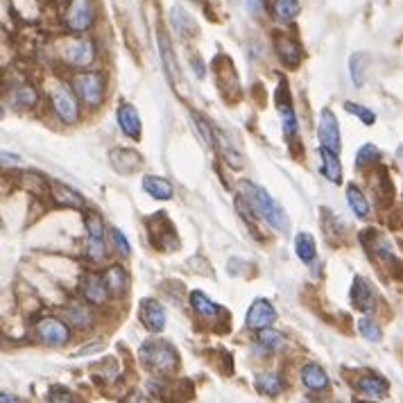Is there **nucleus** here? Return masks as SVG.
Segmentation results:
<instances>
[{
	"instance_id": "nucleus-1",
	"label": "nucleus",
	"mask_w": 403,
	"mask_h": 403,
	"mask_svg": "<svg viewBox=\"0 0 403 403\" xmlns=\"http://www.w3.org/2000/svg\"><path fill=\"white\" fill-rule=\"evenodd\" d=\"M240 191H242V198H245L247 206L254 211L258 218H263L272 229H277L281 233H288L290 231V220L286 211L270 198V193L261 186L251 184V182H240Z\"/></svg>"
},
{
	"instance_id": "nucleus-2",
	"label": "nucleus",
	"mask_w": 403,
	"mask_h": 403,
	"mask_svg": "<svg viewBox=\"0 0 403 403\" xmlns=\"http://www.w3.org/2000/svg\"><path fill=\"white\" fill-rule=\"evenodd\" d=\"M138 358L147 369H152L156 374H170L177 367V362H179V356H177L175 346L166 340L143 342L138 349Z\"/></svg>"
},
{
	"instance_id": "nucleus-3",
	"label": "nucleus",
	"mask_w": 403,
	"mask_h": 403,
	"mask_svg": "<svg viewBox=\"0 0 403 403\" xmlns=\"http://www.w3.org/2000/svg\"><path fill=\"white\" fill-rule=\"evenodd\" d=\"M149 229H152V245L161 251H173L179 247V240H177V233L173 222L166 218V213H156L152 220H149Z\"/></svg>"
},
{
	"instance_id": "nucleus-4",
	"label": "nucleus",
	"mask_w": 403,
	"mask_h": 403,
	"mask_svg": "<svg viewBox=\"0 0 403 403\" xmlns=\"http://www.w3.org/2000/svg\"><path fill=\"white\" fill-rule=\"evenodd\" d=\"M61 59L71 66H89L96 59V48L89 39H68L61 45Z\"/></svg>"
},
{
	"instance_id": "nucleus-5",
	"label": "nucleus",
	"mask_w": 403,
	"mask_h": 403,
	"mask_svg": "<svg viewBox=\"0 0 403 403\" xmlns=\"http://www.w3.org/2000/svg\"><path fill=\"white\" fill-rule=\"evenodd\" d=\"M73 89L87 105L96 107L102 100V78L100 73H80L73 78Z\"/></svg>"
},
{
	"instance_id": "nucleus-6",
	"label": "nucleus",
	"mask_w": 403,
	"mask_h": 403,
	"mask_svg": "<svg viewBox=\"0 0 403 403\" xmlns=\"http://www.w3.org/2000/svg\"><path fill=\"white\" fill-rule=\"evenodd\" d=\"M96 18V9H93V0H71L68 12H66V25L73 32H84L93 25Z\"/></svg>"
},
{
	"instance_id": "nucleus-7",
	"label": "nucleus",
	"mask_w": 403,
	"mask_h": 403,
	"mask_svg": "<svg viewBox=\"0 0 403 403\" xmlns=\"http://www.w3.org/2000/svg\"><path fill=\"white\" fill-rule=\"evenodd\" d=\"M277 107L281 114V125H284V136L290 140L297 134V116L293 109V100H290V91H288V82L281 80L279 89H277Z\"/></svg>"
},
{
	"instance_id": "nucleus-8",
	"label": "nucleus",
	"mask_w": 403,
	"mask_h": 403,
	"mask_svg": "<svg viewBox=\"0 0 403 403\" xmlns=\"http://www.w3.org/2000/svg\"><path fill=\"white\" fill-rule=\"evenodd\" d=\"M52 107L57 111V116L64 120L66 125H75L80 118V109H78V102H75L73 93L66 87H54L52 89Z\"/></svg>"
},
{
	"instance_id": "nucleus-9",
	"label": "nucleus",
	"mask_w": 403,
	"mask_h": 403,
	"mask_svg": "<svg viewBox=\"0 0 403 403\" xmlns=\"http://www.w3.org/2000/svg\"><path fill=\"white\" fill-rule=\"evenodd\" d=\"M36 335H39L41 342L57 346V344L68 342L71 331L61 320H57V317H43V320L36 324Z\"/></svg>"
},
{
	"instance_id": "nucleus-10",
	"label": "nucleus",
	"mask_w": 403,
	"mask_h": 403,
	"mask_svg": "<svg viewBox=\"0 0 403 403\" xmlns=\"http://www.w3.org/2000/svg\"><path fill=\"white\" fill-rule=\"evenodd\" d=\"M317 136H320V143L324 147L333 149V152H340V125H337V118L331 109H322L320 125H317Z\"/></svg>"
},
{
	"instance_id": "nucleus-11",
	"label": "nucleus",
	"mask_w": 403,
	"mask_h": 403,
	"mask_svg": "<svg viewBox=\"0 0 403 403\" xmlns=\"http://www.w3.org/2000/svg\"><path fill=\"white\" fill-rule=\"evenodd\" d=\"M84 227H87L89 233V256L91 258H105V224H102L100 215L98 213H89L84 218Z\"/></svg>"
},
{
	"instance_id": "nucleus-12",
	"label": "nucleus",
	"mask_w": 403,
	"mask_h": 403,
	"mask_svg": "<svg viewBox=\"0 0 403 403\" xmlns=\"http://www.w3.org/2000/svg\"><path fill=\"white\" fill-rule=\"evenodd\" d=\"M277 320V311H274V306H272L268 299H256L254 304L249 306V311H247V326L249 329H268L270 324H274Z\"/></svg>"
},
{
	"instance_id": "nucleus-13",
	"label": "nucleus",
	"mask_w": 403,
	"mask_h": 403,
	"mask_svg": "<svg viewBox=\"0 0 403 403\" xmlns=\"http://www.w3.org/2000/svg\"><path fill=\"white\" fill-rule=\"evenodd\" d=\"M140 322L145 324L147 331L161 333L166 329V311L163 306L154 299H143L140 302Z\"/></svg>"
},
{
	"instance_id": "nucleus-14",
	"label": "nucleus",
	"mask_w": 403,
	"mask_h": 403,
	"mask_svg": "<svg viewBox=\"0 0 403 403\" xmlns=\"http://www.w3.org/2000/svg\"><path fill=\"white\" fill-rule=\"evenodd\" d=\"M109 159H111L114 170H118L120 175H132V173L138 170L140 166H143V159H140V154H136L134 149H125V147L111 149Z\"/></svg>"
},
{
	"instance_id": "nucleus-15",
	"label": "nucleus",
	"mask_w": 403,
	"mask_h": 403,
	"mask_svg": "<svg viewBox=\"0 0 403 403\" xmlns=\"http://www.w3.org/2000/svg\"><path fill=\"white\" fill-rule=\"evenodd\" d=\"M351 304L362 313H369L374 308V290L367 284V279L362 277H353L351 284Z\"/></svg>"
},
{
	"instance_id": "nucleus-16",
	"label": "nucleus",
	"mask_w": 403,
	"mask_h": 403,
	"mask_svg": "<svg viewBox=\"0 0 403 403\" xmlns=\"http://www.w3.org/2000/svg\"><path fill=\"white\" fill-rule=\"evenodd\" d=\"M48 186H50V193H52V198L57 204L68 206V209H82V206H84L82 195L78 191H73L71 186L61 184L57 179H48Z\"/></svg>"
},
{
	"instance_id": "nucleus-17",
	"label": "nucleus",
	"mask_w": 403,
	"mask_h": 403,
	"mask_svg": "<svg viewBox=\"0 0 403 403\" xmlns=\"http://www.w3.org/2000/svg\"><path fill=\"white\" fill-rule=\"evenodd\" d=\"M116 118H118V125H120V129H123L125 136H129V138H138L140 136V116H138V111L132 105L118 107Z\"/></svg>"
},
{
	"instance_id": "nucleus-18",
	"label": "nucleus",
	"mask_w": 403,
	"mask_h": 403,
	"mask_svg": "<svg viewBox=\"0 0 403 403\" xmlns=\"http://www.w3.org/2000/svg\"><path fill=\"white\" fill-rule=\"evenodd\" d=\"M82 295L89 299L91 304H105L109 297V290L105 286V281L96 274H87L82 279Z\"/></svg>"
},
{
	"instance_id": "nucleus-19",
	"label": "nucleus",
	"mask_w": 403,
	"mask_h": 403,
	"mask_svg": "<svg viewBox=\"0 0 403 403\" xmlns=\"http://www.w3.org/2000/svg\"><path fill=\"white\" fill-rule=\"evenodd\" d=\"M102 281H105V286L109 290V295H125L127 293V286H129V277L125 268L120 265H111L105 270V274H102Z\"/></svg>"
},
{
	"instance_id": "nucleus-20",
	"label": "nucleus",
	"mask_w": 403,
	"mask_h": 403,
	"mask_svg": "<svg viewBox=\"0 0 403 403\" xmlns=\"http://www.w3.org/2000/svg\"><path fill=\"white\" fill-rule=\"evenodd\" d=\"M358 390L362 392L365 397H372V399H386V395L390 392V383L379 376V374H367L358 381Z\"/></svg>"
},
{
	"instance_id": "nucleus-21",
	"label": "nucleus",
	"mask_w": 403,
	"mask_h": 403,
	"mask_svg": "<svg viewBox=\"0 0 403 403\" xmlns=\"http://www.w3.org/2000/svg\"><path fill=\"white\" fill-rule=\"evenodd\" d=\"M302 383L308 390L322 392V390L329 388V376H326V372L320 367V365L308 362V365H304V369H302Z\"/></svg>"
},
{
	"instance_id": "nucleus-22",
	"label": "nucleus",
	"mask_w": 403,
	"mask_h": 403,
	"mask_svg": "<svg viewBox=\"0 0 403 403\" xmlns=\"http://www.w3.org/2000/svg\"><path fill=\"white\" fill-rule=\"evenodd\" d=\"M320 156H322V175L331 184H340L342 182V166H340V159H337V152L322 145Z\"/></svg>"
},
{
	"instance_id": "nucleus-23",
	"label": "nucleus",
	"mask_w": 403,
	"mask_h": 403,
	"mask_svg": "<svg viewBox=\"0 0 403 403\" xmlns=\"http://www.w3.org/2000/svg\"><path fill=\"white\" fill-rule=\"evenodd\" d=\"M143 191L147 195H152L154 200H173L175 195L173 184L163 179V177H154V175H147L143 179Z\"/></svg>"
},
{
	"instance_id": "nucleus-24",
	"label": "nucleus",
	"mask_w": 403,
	"mask_h": 403,
	"mask_svg": "<svg viewBox=\"0 0 403 403\" xmlns=\"http://www.w3.org/2000/svg\"><path fill=\"white\" fill-rule=\"evenodd\" d=\"M277 52H279V59L290 68L302 61V48H299V43L295 39H286V36H281V39L277 41Z\"/></svg>"
},
{
	"instance_id": "nucleus-25",
	"label": "nucleus",
	"mask_w": 403,
	"mask_h": 403,
	"mask_svg": "<svg viewBox=\"0 0 403 403\" xmlns=\"http://www.w3.org/2000/svg\"><path fill=\"white\" fill-rule=\"evenodd\" d=\"M156 41H159V54H161L166 73H168V78H170V82H173V80H177V61H175V54H173V45H170V41H168V36H166L163 30H159Z\"/></svg>"
},
{
	"instance_id": "nucleus-26",
	"label": "nucleus",
	"mask_w": 403,
	"mask_h": 403,
	"mask_svg": "<svg viewBox=\"0 0 403 403\" xmlns=\"http://www.w3.org/2000/svg\"><path fill=\"white\" fill-rule=\"evenodd\" d=\"M299 14V3L297 0H274L272 3V16L279 23H293Z\"/></svg>"
},
{
	"instance_id": "nucleus-27",
	"label": "nucleus",
	"mask_w": 403,
	"mask_h": 403,
	"mask_svg": "<svg viewBox=\"0 0 403 403\" xmlns=\"http://www.w3.org/2000/svg\"><path fill=\"white\" fill-rule=\"evenodd\" d=\"M191 306L195 313H200L202 317H215L220 313V306L213 302V299H209L204 293H200V290H195V293H191Z\"/></svg>"
},
{
	"instance_id": "nucleus-28",
	"label": "nucleus",
	"mask_w": 403,
	"mask_h": 403,
	"mask_svg": "<svg viewBox=\"0 0 403 403\" xmlns=\"http://www.w3.org/2000/svg\"><path fill=\"white\" fill-rule=\"evenodd\" d=\"M295 251L299 261H304V263H313L315 261V240L308 231H302L299 236L295 238Z\"/></svg>"
},
{
	"instance_id": "nucleus-29",
	"label": "nucleus",
	"mask_w": 403,
	"mask_h": 403,
	"mask_svg": "<svg viewBox=\"0 0 403 403\" xmlns=\"http://www.w3.org/2000/svg\"><path fill=\"white\" fill-rule=\"evenodd\" d=\"M369 66V54L367 52H353L349 59V68H351V80L356 87H362L365 84V68Z\"/></svg>"
},
{
	"instance_id": "nucleus-30",
	"label": "nucleus",
	"mask_w": 403,
	"mask_h": 403,
	"mask_svg": "<svg viewBox=\"0 0 403 403\" xmlns=\"http://www.w3.org/2000/svg\"><path fill=\"white\" fill-rule=\"evenodd\" d=\"M346 200H349V206H351V211L353 215H358V218H367L369 215V202L367 198L356 189V186L351 184L349 189H346Z\"/></svg>"
},
{
	"instance_id": "nucleus-31",
	"label": "nucleus",
	"mask_w": 403,
	"mask_h": 403,
	"mask_svg": "<svg viewBox=\"0 0 403 403\" xmlns=\"http://www.w3.org/2000/svg\"><path fill=\"white\" fill-rule=\"evenodd\" d=\"M281 388H284V383L277 376V374H261L256 379V390L261 395H268V397H277Z\"/></svg>"
},
{
	"instance_id": "nucleus-32",
	"label": "nucleus",
	"mask_w": 403,
	"mask_h": 403,
	"mask_svg": "<svg viewBox=\"0 0 403 403\" xmlns=\"http://www.w3.org/2000/svg\"><path fill=\"white\" fill-rule=\"evenodd\" d=\"M191 118H193L195 129H198L200 138L204 140V145H206V147H213V145H215V134H213V129H211V125H209V120H206L204 116H200L198 111H191Z\"/></svg>"
},
{
	"instance_id": "nucleus-33",
	"label": "nucleus",
	"mask_w": 403,
	"mask_h": 403,
	"mask_svg": "<svg viewBox=\"0 0 403 403\" xmlns=\"http://www.w3.org/2000/svg\"><path fill=\"white\" fill-rule=\"evenodd\" d=\"M12 100L16 107H34L36 105V91L32 87H27V84H23V87H16L14 93H12Z\"/></svg>"
},
{
	"instance_id": "nucleus-34",
	"label": "nucleus",
	"mask_w": 403,
	"mask_h": 403,
	"mask_svg": "<svg viewBox=\"0 0 403 403\" xmlns=\"http://www.w3.org/2000/svg\"><path fill=\"white\" fill-rule=\"evenodd\" d=\"M66 317H68V322L78 324V326H91V322H93V315L89 313V308L80 306V304H71L66 308Z\"/></svg>"
},
{
	"instance_id": "nucleus-35",
	"label": "nucleus",
	"mask_w": 403,
	"mask_h": 403,
	"mask_svg": "<svg viewBox=\"0 0 403 403\" xmlns=\"http://www.w3.org/2000/svg\"><path fill=\"white\" fill-rule=\"evenodd\" d=\"M215 140H218V143H220L222 156L227 159V161H229L233 168H240V166H242V156H240V152H238V149L233 147V145L229 143L227 138H224V134H222V132H218V134H215Z\"/></svg>"
},
{
	"instance_id": "nucleus-36",
	"label": "nucleus",
	"mask_w": 403,
	"mask_h": 403,
	"mask_svg": "<svg viewBox=\"0 0 403 403\" xmlns=\"http://www.w3.org/2000/svg\"><path fill=\"white\" fill-rule=\"evenodd\" d=\"M344 109L349 111V114H353V116H358L360 120L367 127H372L374 123H376V114H374L372 109H367V107H362V105H358V102H344Z\"/></svg>"
},
{
	"instance_id": "nucleus-37",
	"label": "nucleus",
	"mask_w": 403,
	"mask_h": 403,
	"mask_svg": "<svg viewBox=\"0 0 403 403\" xmlns=\"http://www.w3.org/2000/svg\"><path fill=\"white\" fill-rule=\"evenodd\" d=\"M358 331H360V335L365 337V340H369V342H381V337H383L381 326L376 322L367 320V317H362V320L358 322Z\"/></svg>"
},
{
	"instance_id": "nucleus-38",
	"label": "nucleus",
	"mask_w": 403,
	"mask_h": 403,
	"mask_svg": "<svg viewBox=\"0 0 403 403\" xmlns=\"http://www.w3.org/2000/svg\"><path fill=\"white\" fill-rule=\"evenodd\" d=\"M258 342L263 344L265 349H279V346L284 344V337H281V333H277V331H270V326H268V329H261Z\"/></svg>"
},
{
	"instance_id": "nucleus-39",
	"label": "nucleus",
	"mask_w": 403,
	"mask_h": 403,
	"mask_svg": "<svg viewBox=\"0 0 403 403\" xmlns=\"http://www.w3.org/2000/svg\"><path fill=\"white\" fill-rule=\"evenodd\" d=\"M376 156H379V147L372 145V143H365V145L358 149V154H356V163H358V168H362V166L372 163Z\"/></svg>"
},
{
	"instance_id": "nucleus-40",
	"label": "nucleus",
	"mask_w": 403,
	"mask_h": 403,
	"mask_svg": "<svg viewBox=\"0 0 403 403\" xmlns=\"http://www.w3.org/2000/svg\"><path fill=\"white\" fill-rule=\"evenodd\" d=\"M48 401H54V403L66 401V403H71V401H75V397H73V392H71V390L59 388V386H52V388L48 390Z\"/></svg>"
},
{
	"instance_id": "nucleus-41",
	"label": "nucleus",
	"mask_w": 403,
	"mask_h": 403,
	"mask_svg": "<svg viewBox=\"0 0 403 403\" xmlns=\"http://www.w3.org/2000/svg\"><path fill=\"white\" fill-rule=\"evenodd\" d=\"M111 238H114V245H116V249L120 251L123 256H129V251H132V247H129V242H127V238H125V233L120 231V229H114L111 231Z\"/></svg>"
},
{
	"instance_id": "nucleus-42",
	"label": "nucleus",
	"mask_w": 403,
	"mask_h": 403,
	"mask_svg": "<svg viewBox=\"0 0 403 403\" xmlns=\"http://www.w3.org/2000/svg\"><path fill=\"white\" fill-rule=\"evenodd\" d=\"M0 401H3V403H7V401H16V397H12V395H7V392H3V397H0Z\"/></svg>"
},
{
	"instance_id": "nucleus-43",
	"label": "nucleus",
	"mask_w": 403,
	"mask_h": 403,
	"mask_svg": "<svg viewBox=\"0 0 403 403\" xmlns=\"http://www.w3.org/2000/svg\"><path fill=\"white\" fill-rule=\"evenodd\" d=\"M399 154H401V163H403V147L399 149Z\"/></svg>"
}]
</instances>
